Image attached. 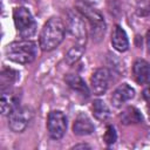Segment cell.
<instances>
[{
	"label": "cell",
	"mask_w": 150,
	"mask_h": 150,
	"mask_svg": "<svg viewBox=\"0 0 150 150\" xmlns=\"http://www.w3.org/2000/svg\"><path fill=\"white\" fill-rule=\"evenodd\" d=\"M66 26L60 18H50L43 26L40 34V47L43 52L55 49L64 39Z\"/></svg>",
	"instance_id": "obj_1"
},
{
	"label": "cell",
	"mask_w": 150,
	"mask_h": 150,
	"mask_svg": "<svg viewBox=\"0 0 150 150\" xmlns=\"http://www.w3.org/2000/svg\"><path fill=\"white\" fill-rule=\"evenodd\" d=\"M6 56L13 62L28 64L38 56V45L32 40H20L7 45Z\"/></svg>",
	"instance_id": "obj_2"
},
{
	"label": "cell",
	"mask_w": 150,
	"mask_h": 150,
	"mask_svg": "<svg viewBox=\"0 0 150 150\" xmlns=\"http://www.w3.org/2000/svg\"><path fill=\"white\" fill-rule=\"evenodd\" d=\"M13 20L19 35L25 40H28L36 33V22L26 7H16L13 11Z\"/></svg>",
	"instance_id": "obj_3"
},
{
	"label": "cell",
	"mask_w": 150,
	"mask_h": 150,
	"mask_svg": "<svg viewBox=\"0 0 150 150\" xmlns=\"http://www.w3.org/2000/svg\"><path fill=\"white\" fill-rule=\"evenodd\" d=\"M34 111L30 107L19 105L8 115V127L14 132H22L33 120Z\"/></svg>",
	"instance_id": "obj_4"
},
{
	"label": "cell",
	"mask_w": 150,
	"mask_h": 150,
	"mask_svg": "<svg viewBox=\"0 0 150 150\" xmlns=\"http://www.w3.org/2000/svg\"><path fill=\"white\" fill-rule=\"evenodd\" d=\"M77 11L86 19L89 20V22L91 25V29H93V35L95 38H100V36H102V34H104V32H105L104 19L97 9H95L91 5H89L87 2H79Z\"/></svg>",
	"instance_id": "obj_5"
},
{
	"label": "cell",
	"mask_w": 150,
	"mask_h": 150,
	"mask_svg": "<svg viewBox=\"0 0 150 150\" xmlns=\"http://www.w3.org/2000/svg\"><path fill=\"white\" fill-rule=\"evenodd\" d=\"M66 27L68 32L76 38L77 43H86L87 40V29L83 21V15L76 9V11H68L67 13V23Z\"/></svg>",
	"instance_id": "obj_6"
},
{
	"label": "cell",
	"mask_w": 150,
	"mask_h": 150,
	"mask_svg": "<svg viewBox=\"0 0 150 150\" xmlns=\"http://www.w3.org/2000/svg\"><path fill=\"white\" fill-rule=\"evenodd\" d=\"M47 130L53 139H61L67 131V117L60 110H53L47 118Z\"/></svg>",
	"instance_id": "obj_7"
},
{
	"label": "cell",
	"mask_w": 150,
	"mask_h": 150,
	"mask_svg": "<svg viewBox=\"0 0 150 150\" xmlns=\"http://www.w3.org/2000/svg\"><path fill=\"white\" fill-rule=\"evenodd\" d=\"M109 82H110V71L107 68H97L90 77L93 93L95 95H103L108 90Z\"/></svg>",
	"instance_id": "obj_8"
},
{
	"label": "cell",
	"mask_w": 150,
	"mask_h": 150,
	"mask_svg": "<svg viewBox=\"0 0 150 150\" xmlns=\"http://www.w3.org/2000/svg\"><path fill=\"white\" fill-rule=\"evenodd\" d=\"M134 96H135V89L131 86H129L128 83H122L112 91L111 103H112L114 107L120 108L125 102L134 98Z\"/></svg>",
	"instance_id": "obj_9"
},
{
	"label": "cell",
	"mask_w": 150,
	"mask_h": 150,
	"mask_svg": "<svg viewBox=\"0 0 150 150\" xmlns=\"http://www.w3.org/2000/svg\"><path fill=\"white\" fill-rule=\"evenodd\" d=\"M132 74L138 84H149L150 83V63L143 59L136 60L132 66Z\"/></svg>",
	"instance_id": "obj_10"
},
{
	"label": "cell",
	"mask_w": 150,
	"mask_h": 150,
	"mask_svg": "<svg viewBox=\"0 0 150 150\" xmlns=\"http://www.w3.org/2000/svg\"><path fill=\"white\" fill-rule=\"evenodd\" d=\"M111 45L112 47L117 50V52H125L129 48V40H128V35L125 33V30L116 25L112 28V33H111Z\"/></svg>",
	"instance_id": "obj_11"
},
{
	"label": "cell",
	"mask_w": 150,
	"mask_h": 150,
	"mask_svg": "<svg viewBox=\"0 0 150 150\" xmlns=\"http://www.w3.org/2000/svg\"><path fill=\"white\" fill-rule=\"evenodd\" d=\"M95 130V127L90 118H88L86 115H79L73 124V132L77 136H87L93 134Z\"/></svg>",
	"instance_id": "obj_12"
},
{
	"label": "cell",
	"mask_w": 150,
	"mask_h": 150,
	"mask_svg": "<svg viewBox=\"0 0 150 150\" xmlns=\"http://www.w3.org/2000/svg\"><path fill=\"white\" fill-rule=\"evenodd\" d=\"M64 81H66V83L68 84V87L71 88L74 91L79 93L80 95H82V96H84V97H88V96H89L90 91H89L88 86H87L86 82L82 80V77L79 76L77 74H68V75H66Z\"/></svg>",
	"instance_id": "obj_13"
},
{
	"label": "cell",
	"mask_w": 150,
	"mask_h": 150,
	"mask_svg": "<svg viewBox=\"0 0 150 150\" xmlns=\"http://www.w3.org/2000/svg\"><path fill=\"white\" fill-rule=\"evenodd\" d=\"M0 105H1L2 115H9L16 107H19V97L13 93L2 91Z\"/></svg>",
	"instance_id": "obj_14"
},
{
	"label": "cell",
	"mask_w": 150,
	"mask_h": 150,
	"mask_svg": "<svg viewBox=\"0 0 150 150\" xmlns=\"http://www.w3.org/2000/svg\"><path fill=\"white\" fill-rule=\"evenodd\" d=\"M120 118H121V122L123 124H137V123H141L143 117H142V114L139 112L138 109H136L135 107H128L125 108L122 114L120 115Z\"/></svg>",
	"instance_id": "obj_15"
},
{
	"label": "cell",
	"mask_w": 150,
	"mask_h": 150,
	"mask_svg": "<svg viewBox=\"0 0 150 150\" xmlns=\"http://www.w3.org/2000/svg\"><path fill=\"white\" fill-rule=\"evenodd\" d=\"M93 115L98 121H105L110 117V109L102 100H95L93 103Z\"/></svg>",
	"instance_id": "obj_16"
},
{
	"label": "cell",
	"mask_w": 150,
	"mask_h": 150,
	"mask_svg": "<svg viewBox=\"0 0 150 150\" xmlns=\"http://www.w3.org/2000/svg\"><path fill=\"white\" fill-rule=\"evenodd\" d=\"M19 74L14 69H4L1 73V90L4 91L6 88L9 89V87L18 80Z\"/></svg>",
	"instance_id": "obj_17"
},
{
	"label": "cell",
	"mask_w": 150,
	"mask_h": 150,
	"mask_svg": "<svg viewBox=\"0 0 150 150\" xmlns=\"http://www.w3.org/2000/svg\"><path fill=\"white\" fill-rule=\"evenodd\" d=\"M83 53H84V45L77 43L76 46H73L68 50V53L66 54L64 60H66V62L68 64H73V63L77 62L81 59V56L83 55Z\"/></svg>",
	"instance_id": "obj_18"
},
{
	"label": "cell",
	"mask_w": 150,
	"mask_h": 150,
	"mask_svg": "<svg viewBox=\"0 0 150 150\" xmlns=\"http://www.w3.org/2000/svg\"><path fill=\"white\" fill-rule=\"evenodd\" d=\"M116 139H117V134H116L115 128L112 125H107L104 135H103V141L108 145H111V144H114L116 142Z\"/></svg>",
	"instance_id": "obj_19"
},
{
	"label": "cell",
	"mask_w": 150,
	"mask_h": 150,
	"mask_svg": "<svg viewBox=\"0 0 150 150\" xmlns=\"http://www.w3.org/2000/svg\"><path fill=\"white\" fill-rule=\"evenodd\" d=\"M137 13L139 15H146L150 13V1L149 0H139L137 4Z\"/></svg>",
	"instance_id": "obj_20"
},
{
	"label": "cell",
	"mask_w": 150,
	"mask_h": 150,
	"mask_svg": "<svg viewBox=\"0 0 150 150\" xmlns=\"http://www.w3.org/2000/svg\"><path fill=\"white\" fill-rule=\"evenodd\" d=\"M143 97L146 102H150V87H146L143 90Z\"/></svg>",
	"instance_id": "obj_21"
},
{
	"label": "cell",
	"mask_w": 150,
	"mask_h": 150,
	"mask_svg": "<svg viewBox=\"0 0 150 150\" xmlns=\"http://www.w3.org/2000/svg\"><path fill=\"white\" fill-rule=\"evenodd\" d=\"M145 43H146V50H148V53L150 54V29H149L148 33H146V36H145Z\"/></svg>",
	"instance_id": "obj_22"
},
{
	"label": "cell",
	"mask_w": 150,
	"mask_h": 150,
	"mask_svg": "<svg viewBox=\"0 0 150 150\" xmlns=\"http://www.w3.org/2000/svg\"><path fill=\"white\" fill-rule=\"evenodd\" d=\"M73 149H90V145L84 144V143H81V144H76V145H74Z\"/></svg>",
	"instance_id": "obj_23"
},
{
	"label": "cell",
	"mask_w": 150,
	"mask_h": 150,
	"mask_svg": "<svg viewBox=\"0 0 150 150\" xmlns=\"http://www.w3.org/2000/svg\"><path fill=\"white\" fill-rule=\"evenodd\" d=\"M148 115H149V120H150V102H148Z\"/></svg>",
	"instance_id": "obj_24"
},
{
	"label": "cell",
	"mask_w": 150,
	"mask_h": 150,
	"mask_svg": "<svg viewBox=\"0 0 150 150\" xmlns=\"http://www.w3.org/2000/svg\"><path fill=\"white\" fill-rule=\"evenodd\" d=\"M13 1H23V0H13Z\"/></svg>",
	"instance_id": "obj_25"
}]
</instances>
